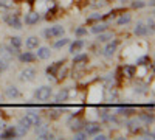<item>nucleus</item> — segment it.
Wrapping results in <instances>:
<instances>
[{
	"instance_id": "nucleus-1",
	"label": "nucleus",
	"mask_w": 155,
	"mask_h": 140,
	"mask_svg": "<svg viewBox=\"0 0 155 140\" xmlns=\"http://www.w3.org/2000/svg\"><path fill=\"white\" fill-rule=\"evenodd\" d=\"M65 33V28L62 25H53V27H48L44 30V36L47 39H54V37H62Z\"/></svg>"
},
{
	"instance_id": "nucleus-2",
	"label": "nucleus",
	"mask_w": 155,
	"mask_h": 140,
	"mask_svg": "<svg viewBox=\"0 0 155 140\" xmlns=\"http://www.w3.org/2000/svg\"><path fill=\"white\" fill-rule=\"evenodd\" d=\"M51 95H53V87L51 86H41L34 92V98L39 101H47L51 98Z\"/></svg>"
},
{
	"instance_id": "nucleus-3",
	"label": "nucleus",
	"mask_w": 155,
	"mask_h": 140,
	"mask_svg": "<svg viewBox=\"0 0 155 140\" xmlns=\"http://www.w3.org/2000/svg\"><path fill=\"white\" fill-rule=\"evenodd\" d=\"M3 20L9 25L11 28H16V30L22 28V20H20L17 12H12V14H3Z\"/></svg>"
},
{
	"instance_id": "nucleus-4",
	"label": "nucleus",
	"mask_w": 155,
	"mask_h": 140,
	"mask_svg": "<svg viewBox=\"0 0 155 140\" xmlns=\"http://www.w3.org/2000/svg\"><path fill=\"white\" fill-rule=\"evenodd\" d=\"M82 129L85 131L87 135H95V134L101 132L102 126H101V123H98V121H88V123H84V128H82Z\"/></svg>"
},
{
	"instance_id": "nucleus-5",
	"label": "nucleus",
	"mask_w": 155,
	"mask_h": 140,
	"mask_svg": "<svg viewBox=\"0 0 155 140\" xmlns=\"http://www.w3.org/2000/svg\"><path fill=\"white\" fill-rule=\"evenodd\" d=\"M37 76V72L34 69H23L20 73H19V80L23 81V83H30V81H34Z\"/></svg>"
},
{
	"instance_id": "nucleus-6",
	"label": "nucleus",
	"mask_w": 155,
	"mask_h": 140,
	"mask_svg": "<svg viewBox=\"0 0 155 140\" xmlns=\"http://www.w3.org/2000/svg\"><path fill=\"white\" fill-rule=\"evenodd\" d=\"M67 126L70 128V131L76 132V131H81V129L84 128V121H82L79 117H74V115H71V117L68 118V121H67Z\"/></svg>"
},
{
	"instance_id": "nucleus-7",
	"label": "nucleus",
	"mask_w": 155,
	"mask_h": 140,
	"mask_svg": "<svg viewBox=\"0 0 155 140\" xmlns=\"http://www.w3.org/2000/svg\"><path fill=\"white\" fill-rule=\"evenodd\" d=\"M118 41L116 39H113V41H109L107 42V45L104 47V50H102V55H104L106 58H112L113 55H115V52H116V48H118Z\"/></svg>"
},
{
	"instance_id": "nucleus-8",
	"label": "nucleus",
	"mask_w": 155,
	"mask_h": 140,
	"mask_svg": "<svg viewBox=\"0 0 155 140\" xmlns=\"http://www.w3.org/2000/svg\"><path fill=\"white\" fill-rule=\"evenodd\" d=\"M65 64V59H62V61H56L54 64H51L50 67H47V75H48V78H53V76H56V73H58V70Z\"/></svg>"
},
{
	"instance_id": "nucleus-9",
	"label": "nucleus",
	"mask_w": 155,
	"mask_h": 140,
	"mask_svg": "<svg viewBox=\"0 0 155 140\" xmlns=\"http://www.w3.org/2000/svg\"><path fill=\"white\" fill-rule=\"evenodd\" d=\"M116 114L123 117H132L134 114H137V109L132 106H118L116 108Z\"/></svg>"
},
{
	"instance_id": "nucleus-10",
	"label": "nucleus",
	"mask_w": 155,
	"mask_h": 140,
	"mask_svg": "<svg viewBox=\"0 0 155 140\" xmlns=\"http://www.w3.org/2000/svg\"><path fill=\"white\" fill-rule=\"evenodd\" d=\"M127 128H129V131H130L132 134H138V132H141V121L138 120V118H134V120H129L127 121Z\"/></svg>"
},
{
	"instance_id": "nucleus-11",
	"label": "nucleus",
	"mask_w": 155,
	"mask_h": 140,
	"mask_svg": "<svg viewBox=\"0 0 155 140\" xmlns=\"http://www.w3.org/2000/svg\"><path fill=\"white\" fill-rule=\"evenodd\" d=\"M39 20H41V14L36 11H30L28 14H25V23L27 25H36Z\"/></svg>"
},
{
	"instance_id": "nucleus-12",
	"label": "nucleus",
	"mask_w": 155,
	"mask_h": 140,
	"mask_svg": "<svg viewBox=\"0 0 155 140\" xmlns=\"http://www.w3.org/2000/svg\"><path fill=\"white\" fill-rule=\"evenodd\" d=\"M25 118L28 120V123H30L31 126H37L39 123H41V115H39L36 111H30V112H27Z\"/></svg>"
},
{
	"instance_id": "nucleus-13",
	"label": "nucleus",
	"mask_w": 155,
	"mask_h": 140,
	"mask_svg": "<svg viewBox=\"0 0 155 140\" xmlns=\"http://www.w3.org/2000/svg\"><path fill=\"white\" fill-rule=\"evenodd\" d=\"M5 97L9 98V100H16V98L20 97V90H19L16 86H8L5 89Z\"/></svg>"
},
{
	"instance_id": "nucleus-14",
	"label": "nucleus",
	"mask_w": 155,
	"mask_h": 140,
	"mask_svg": "<svg viewBox=\"0 0 155 140\" xmlns=\"http://www.w3.org/2000/svg\"><path fill=\"white\" fill-rule=\"evenodd\" d=\"M19 61L23 62V64H30V62L36 61V55H33L31 52H22L19 53Z\"/></svg>"
},
{
	"instance_id": "nucleus-15",
	"label": "nucleus",
	"mask_w": 155,
	"mask_h": 140,
	"mask_svg": "<svg viewBox=\"0 0 155 140\" xmlns=\"http://www.w3.org/2000/svg\"><path fill=\"white\" fill-rule=\"evenodd\" d=\"M82 48H84V41L74 39V42L70 44V53H71V55H78V53H81Z\"/></svg>"
},
{
	"instance_id": "nucleus-16",
	"label": "nucleus",
	"mask_w": 155,
	"mask_h": 140,
	"mask_svg": "<svg viewBox=\"0 0 155 140\" xmlns=\"http://www.w3.org/2000/svg\"><path fill=\"white\" fill-rule=\"evenodd\" d=\"M17 137V131H16V126H9L5 131L0 132V138H16Z\"/></svg>"
},
{
	"instance_id": "nucleus-17",
	"label": "nucleus",
	"mask_w": 155,
	"mask_h": 140,
	"mask_svg": "<svg viewBox=\"0 0 155 140\" xmlns=\"http://www.w3.org/2000/svg\"><path fill=\"white\" fill-rule=\"evenodd\" d=\"M70 98V89H62V90H59L54 97L56 103H64V101H67Z\"/></svg>"
},
{
	"instance_id": "nucleus-18",
	"label": "nucleus",
	"mask_w": 155,
	"mask_h": 140,
	"mask_svg": "<svg viewBox=\"0 0 155 140\" xmlns=\"http://www.w3.org/2000/svg\"><path fill=\"white\" fill-rule=\"evenodd\" d=\"M134 33L135 36H146L147 34V27L144 22H137V25L134 27Z\"/></svg>"
},
{
	"instance_id": "nucleus-19",
	"label": "nucleus",
	"mask_w": 155,
	"mask_h": 140,
	"mask_svg": "<svg viewBox=\"0 0 155 140\" xmlns=\"http://www.w3.org/2000/svg\"><path fill=\"white\" fill-rule=\"evenodd\" d=\"M87 62H88V55H85V53H78L73 58L74 66H84V64H87Z\"/></svg>"
},
{
	"instance_id": "nucleus-20",
	"label": "nucleus",
	"mask_w": 155,
	"mask_h": 140,
	"mask_svg": "<svg viewBox=\"0 0 155 140\" xmlns=\"http://www.w3.org/2000/svg\"><path fill=\"white\" fill-rule=\"evenodd\" d=\"M50 56H51V50L48 47H37L36 58H39V59H48Z\"/></svg>"
},
{
	"instance_id": "nucleus-21",
	"label": "nucleus",
	"mask_w": 155,
	"mask_h": 140,
	"mask_svg": "<svg viewBox=\"0 0 155 140\" xmlns=\"http://www.w3.org/2000/svg\"><path fill=\"white\" fill-rule=\"evenodd\" d=\"M123 73H124L126 78H134L135 73H137V66H134V64L124 66V67H123Z\"/></svg>"
},
{
	"instance_id": "nucleus-22",
	"label": "nucleus",
	"mask_w": 155,
	"mask_h": 140,
	"mask_svg": "<svg viewBox=\"0 0 155 140\" xmlns=\"http://www.w3.org/2000/svg\"><path fill=\"white\" fill-rule=\"evenodd\" d=\"M113 39V33H110V31H102V33H98V37H96V41L98 42H109V41H112Z\"/></svg>"
},
{
	"instance_id": "nucleus-23",
	"label": "nucleus",
	"mask_w": 155,
	"mask_h": 140,
	"mask_svg": "<svg viewBox=\"0 0 155 140\" xmlns=\"http://www.w3.org/2000/svg\"><path fill=\"white\" fill-rule=\"evenodd\" d=\"M130 22H132V16L127 14V12H124V14H121L118 19H116V23H118L120 27H121V25H127V23H130Z\"/></svg>"
},
{
	"instance_id": "nucleus-24",
	"label": "nucleus",
	"mask_w": 155,
	"mask_h": 140,
	"mask_svg": "<svg viewBox=\"0 0 155 140\" xmlns=\"http://www.w3.org/2000/svg\"><path fill=\"white\" fill-rule=\"evenodd\" d=\"M138 120H140L141 123L149 125V123H152V121H153V115H152V112H150V114L143 112V114H140V115H138Z\"/></svg>"
},
{
	"instance_id": "nucleus-25",
	"label": "nucleus",
	"mask_w": 155,
	"mask_h": 140,
	"mask_svg": "<svg viewBox=\"0 0 155 140\" xmlns=\"http://www.w3.org/2000/svg\"><path fill=\"white\" fill-rule=\"evenodd\" d=\"M25 44H27L28 48H37L39 47V37L37 36H30L27 41H25Z\"/></svg>"
},
{
	"instance_id": "nucleus-26",
	"label": "nucleus",
	"mask_w": 155,
	"mask_h": 140,
	"mask_svg": "<svg viewBox=\"0 0 155 140\" xmlns=\"http://www.w3.org/2000/svg\"><path fill=\"white\" fill-rule=\"evenodd\" d=\"M109 30V25L107 23H95L93 27H92V33L98 34V33H102V31H106Z\"/></svg>"
},
{
	"instance_id": "nucleus-27",
	"label": "nucleus",
	"mask_w": 155,
	"mask_h": 140,
	"mask_svg": "<svg viewBox=\"0 0 155 140\" xmlns=\"http://www.w3.org/2000/svg\"><path fill=\"white\" fill-rule=\"evenodd\" d=\"M9 45H11L12 48H16L17 52H19L20 47H22V39H20L19 36H12L11 39H9Z\"/></svg>"
},
{
	"instance_id": "nucleus-28",
	"label": "nucleus",
	"mask_w": 155,
	"mask_h": 140,
	"mask_svg": "<svg viewBox=\"0 0 155 140\" xmlns=\"http://www.w3.org/2000/svg\"><path fill=\"white\" fill-rule=\"evenodd\" d=\"M68 42H70L68 37H62V39H59V41H56V42H54V45H53V47H54L56 50H59V48H62V47H65Z\"/></svg>"
},
{
	"instance_id": "nucleus-29",
	"label": "nucleus",
	"mask_w": 155,
	"mask_h": 140,
	"mask_svg": "<svg viewBox=\"0 0 155 140\" xmlns=\"http://www.w3.org/2000/svg\"><path fill=\"white\" fill-rule=\"evenodd\" d=\"M67 73H68V69L67 67H61L59 70H58V73H56V76H58V80L61 81V80H64V78H65V76H67Z\"/></svg>"
},
{
	"instance_id": "nucleus-30",
	"label": "nucleus",
	"mask_w": 155,
	"mask_h": 140,
	"mask_svg": "<svg viewBox=\"0 0 155 140\" xmlns=\"http://www.w3.org/2000/svg\"><path fill=\"white\" fill-rule=\"evenodd\" d=\"M102 16H104V14H101V12H93L92 16H88V17H87V22L90 23V22H96V20H101V19H104Z\"/></svg>"
},
{
	"instance_id": "nucleus-31",
	"label": "nucleus",
	"mask_w": 155,
	"mask_h": 140,
	"mask_svg": "<svg viewBox=\"0 0 155 140\" xmlns=\"http://www.w3.org/2000/svg\"><path fill=\"white\" fill-rule=\"evenodd\" d=\"M130 6L134 9H140V8H144L146 6V2H143V0H134V2L130 3Z\"/></svg>"
},
{
	"instance_id": "nucleus-32",
	"label": "nucleus",
	"mask_w": 155,
	"mask_h": 140,
	"mask_svg": "<svg viewBox=\"0 0 155 140\" xmlns=\"http://www.w3.org/2000/svg\"><path fill=\"white\" fill-rule=\"evenodd\" d=\"M149 64H150V58L149 56H141L137 61V66H149Z\"/></svg>"
},
{
	"instance_id": "nucleus-33",
	"label": "nucleus",
	"mask_w": 155,
	"mask_h": 140,
	"mask_svg": "<svg viewBox=\"0 0 155 140\" xmlns=\"http://www.w3.org/2000/svg\"><path fill=\"white\" fill-rule=\"evenodd\" d=\"M74 34H76L78 37H81V36H87V28H85V27H78V28L74 30Z\"/></svg>"
},
{
	"instance_id": "nucleus-34",
	"label": "nucleus",
	"mask_w": 155,
	"mask_h": 140,
	"mask_svg": "<svg viewBox=\"0 0 155 140\" xmlns=\"http://www.w3.org/2000/svg\"><path fill=\"white\" fill-rule=\"evenodd\" d=\"M11 6H12V0H0V8L9 9Z\"/></svg>"
},
{
	"instance_id": "nucleus-35",
	"label": "nucleus",
	"mask_w": 155,
	"mask_h": 140,
	"mask_svg": "<svg viewBox=\"0 0 155 140\" xmlns=\"http://www.w3.org/2000/svg\"><path fill=\"white\" fill-rule=\"evenodd\" d=\"M74 138H78V140H84V138H87V134H85V131H76L74 132Z\"/></svg>"
},
{
	"instance_id": "nucleus-36",
	"label": "nucleus",
	"mask_w": 155,
	"mask_h": 140,
	"mask_svg": "<svg viewBox=\"0 0 155 140\" xmlns=\"http://www.w3.org/2000/svg\"><path fill=\"white\" fill-rule=\"evenodd\" d=\"M17 125H19V126H23V128H27V129H30V128H31V125L28 123V120L25 118V117H23V118H20Z\"/></svg>"
},
{
	"instance_id": "nucleus-37",
	"label": "nucleus",
	"mask_w": 155,
	"mask_h": 140,
	"mask_svg": "<svg viewBox=\"0 0 155 140\" xmlns=\"http://www.w3.org/2000/svg\"><path fill=\"white\" fill-rule=\"evenodd\" d=\"M146 89H147V84H140L138 87L135 86V92H138V94H144V92H146Z\"/></svg>"
},
{
	"instance_id": "nucleus-38",
	"label": "nucleus",
	"mask_w": 155,
	"mask_h": 140,
	"mask_svg": "<svg viewBox=\"0 0 155 140\" xmlns=\"http://www.w3.org/2000/svg\"><path fill=\"white\" fill-rule=\"evenodd\" d=\"M146 27H147V31H153V17H150L149 19V22H147V25H146Z\"/></svg>"
},
{
	"instance_id": "nucleus-39",
	"label": "nucleus",
	"mask_w": 155,
	"mask_h": 140,
	"mask_svg": "<svg viewBox=\"0 0 155 140\" xmlns=\"http://www.w3.org/2000/svg\"><path fill=\"white\" fill-rule=\"evenodd\" d=\"M95 138H96V140H106V138H107V135L99 134V132H98V134H95Z\"/></svg>"
},
{
	"instance_id": "nucleus-40",
	"label": "nucleus",
	"mask_w": 155,
	"mask_h": 140,
	"mask_svg": "<svg viewBox=\"0 0 155 140\" xmlns=\"http://www.w3.org/2000/svg\"><path fill=\"white\" fill-rule=\"evenodd\" d=\"M0 129H5V125H3L2 121H0Z\"/></svg>"
},
{
	"instance_id": "nucleus-41",
	"label": "nucleus",
	"mask_w": 155,
	"mask_h": 140,
	"mask_svg": "<svg viewBox=\"0 0 155 140\" xmlns=\"http://www.w3.org/2000/svg\"><path fill=\"white\" fill-rule=\"evenodd\" d=\"M0 73H2V69H0Z\"/></svg>"
}]
</instances>
